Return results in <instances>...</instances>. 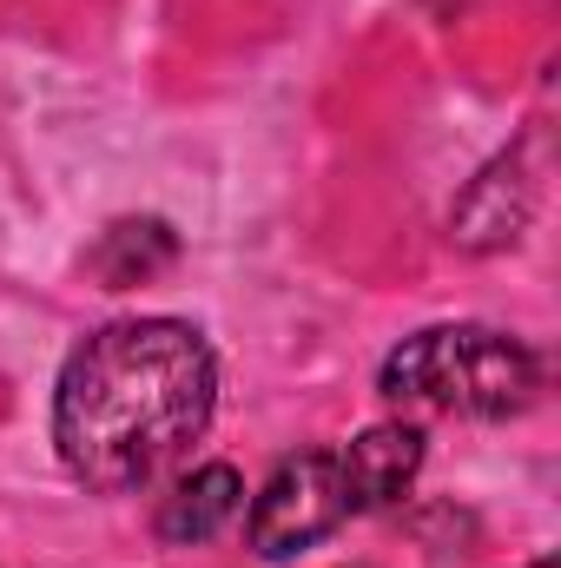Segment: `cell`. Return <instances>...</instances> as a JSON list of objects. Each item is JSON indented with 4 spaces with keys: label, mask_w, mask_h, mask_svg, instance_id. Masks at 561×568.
Masks as SVG:
<instances>
[{
    "label": "cell",
    "mask_w": 561,
    "mask_h": 568,
    "mask_svg": "<svg viewBox=\"0 0 561 568\" xmlns=\"http://www.w3.org/2000/svg\"><path fill=\"white\" fill-rule=\"evenodd\" d=\"M529 568H555V556H542V562H529Z\"/></svg>",
    "instance_id": "8"
},
{
    "label": "cell",
    "mask_w": 561,
    "mask_h": 568,
    "mask_svg": "<svg viewBox=\"0 0 561 568\" xmlns=\"http://www.w3.org/2000/svg\"><path fill=\"white\" fill-rule=\"evenodd\" d=\"M337 456H344V476H350V503L357 509H384V503H397L417 483L422 429L417 424H377V429H364L350 449H337Z\"/></svg>",
    "instance_id": "5"
},
{
    "label": "cell",
    "mask_w": 561,
    "mask_h": 568,
    "mask_svg": "<svg viewBox=\"0 0 561 568\" xmlns=\"http://www.w3.org/2000/svg\"><path fill=\"white\" fill-rule=\"evenodd\" d=\"M218 364L178 317H126L93 331L53 390L60 463L106 496L159 483L212 424Z\"/></svg>",
    "instance_id": "1"
},
{
    "label": "cell",
    "mask_w": 561,
    "mask_h": 568,
    "mask_svg": "<svg viewBox=\"0 0 561 568\" xmlns=\"http://www.w3.org/2000/svg\"><path fill=\"white\" fill-rule=\"evenodd\" d=\"M542 390V364L522 337L482 324H436L390 351L384 397L417 417H516Z\"/></svg>",
    "instance_id": "2"
},
{
    "label": "cell",
    "mask_w": 561,
    "mask_h": 568,
    "mask_svg": "<svg viewBox=\"0 0 561 568\" xmlns=\"http://www.w3.org/2000/svg\"><path fill=\"white\" fill-rule=\"evenodd\" d=\"M509 179H516V159H496V165L469 185V199L456 205V239H462V245L496 252V245H509V239L522 232L529 205H509Z\"/></svg>",
    "instance_id": "7"
},
{
    "label": "cell",
    "mask_w": 561,
    "mask_h": 568,
    "mask_svg": "<svg viewBox=\"0 0 561 568\" xmlns=\"http://www.w3.org/2000/svg\"><path fill=\"white\" fill-rule=\"evenodd\" d=\"M238 509H245V483H238V469H232V463H198L192 476L172 483V496H159L152 529H159L165 542H212Z\"/></svg>",
    "instance_id": "4"
},
{
    "label": "cell",
    "mask_w": 561,
    "mask_h": 568,
    "mask_svg": "<svg viewBox=\"0 0 561 568\" xmlns=\"http://www.w3.org/2000/svg\"><path fill=\"white\" fill-rule=\"evenodd\" d=\"M344 516H357L344 456H337V449L284 456L278 469H272V483L258 489V503H252V549H258L265 562H284V556L324 542Z\"/></svg>",
    "instance_id": "3"
},
{
    "label": "cell",
    "mask_w": 561,
    "mask_h": 568,
    "mask_svg": "<svg viewBox=\"0 0 561 568\" xmlns=\"http://www.w3.org/2000/svg\"><path fill=\"white\" fill-rule=\"evenodd\" d=\"M172 258H178V239H172L159 219H120V225H113V232L93 245V272L113 284V291L159 278Z\"/></svg>",
    "instance_id": "6"
}]
</instances>
